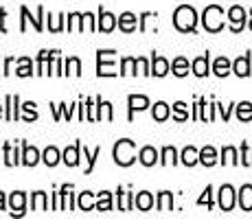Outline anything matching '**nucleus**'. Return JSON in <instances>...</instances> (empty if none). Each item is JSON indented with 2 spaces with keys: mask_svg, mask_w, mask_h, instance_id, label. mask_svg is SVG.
Wrapping results in <instances>:
<instances>
[{
  "mask_svg": "<svg viewBox=\"0 0 252 219\" xmlns=\"http://www.w3.org/2000/svg\"><path fill=\"white\" fill-rule=\"evenodd\" d=\"M197 11L189 4H180V7L173 11V27L178 29L180 33H195L197 27Z\"/></svg>",
  "mask_w": 252,
  "mask_h": 219,
  "instance_id": "f257e3e1",
  "label": "nucleus"
},
{
  "mask_svg": "<svg viewBox=\"0 0 252 219\" xmlns=\"http://www.w3.org/2000/svg\"><path fill=\"white\" fill-rule=\"evenodd\" d=\"M112 156L119 167H129V164H134V160H136V143L129 138H121L119 143L114 145Z\"/></svg>",
  "mask_w": 252,
  "mask_h": 219,
  "instance_id": "f03ea898",
  "label": "nucleus"
},
{
  "mask_svg": "<svg viewBox=\"0 0 252 219\" xmlns=\"http://www.w3.org/2000/svg\"><path fill=\"white\" fill-rule=\"evenodd\" d=\"M202 27L208 33H220L224 29V9L220 4H208L202 13Z\"/></svg>",
  "mask_w": 252,
  "mask_h": 219,
  "instance_id": "7ed1b4c3",
  "label": "nucleus"
},
{
  "mask_svg": "<svg viewBox=\"0 0 252 219\" xmlns=\"http://www.w3.org/2000/svg\"><path fill=\"white\" fill-rule=\"evenodd\" d=\"M116 51H96V75L99 77H116L121 75L119 70H116Z\"/></svg>",
  "mask_w": 252,
  "mask_h": 219,
  "instance_id": "20e7f679",
  "label": "nucleus"
},
{
  "mask_svg": "<svg viewBox=\"0 0 252 219\" xmlns=\"http://www.w3.org/2000/svg\"><path fill=\"white\" fill-rule=\"evenodd\" d=\"M228 29L232 33H241L246 29V9L235 4L228 9Z\"/></svg>",
  "mask_w": 252,
  "mask_h": 219,
  "instance_id": "39448f33",
  "label": "nucleus"
},
{
  "mask_svg": "<svg viewBox=\"0 0 252 219\" xmlns=\"http://www.w3.org/2000/svg\"><path fill=\"white\" fill-rule=\"evenodd\" d=\"M20 13H22V22H20V31H22V33L27 31V22H29V20H31L33 29H35L37 33L44 31V24H42V18H44V7H37V16H35V18H31V13H29L27 7H20Z\"/></svg>",
  "mask_w": 252,
  "mask_h": 219,
  "instance_id": "423d86ee",
  "label": "nucleus"
},
{
  "mask_svg": "<svg viewBox=\"0 0 252 219\" xmlns=\"http://www.w3.org/2000/svg\"><path fill=\"white\" fill-rule=\"evenodd\" d=\"M217 197H220V208L224 213H230L232 208H235L237 193H235V188H232L230 184H224V187L220 188V193H217Z\"/></svg>",
  "mask_w": 252,
  "mask_h": 219,
  "instance_id": "0eeeda50",
  "label": "nucleus"
},
{
  "mask_svg": "<svg viewBox=\"0 0 252 219\" xmlns=\"http://www.w3.org/2000/svg\"><path fill=\"white\" fill-rule=\"evenodd\" d=\"M191 70H193V75L195 77H206L208 72H211V53L206 51L204 55L195 57L193 64H191Z\"/></svg>",
  "mask_w": 252,
  "mask_h": 219,
  "instance_id": "6e6552de",
  "label": "nucleus"
},
{
  "mask_svg": "<svg viewBox=\"0 0 252 219\" xmlns=\"http://www.w3.org/2000/svg\"><path fill=\"white\" fill-rule=\"evenodd\" d=\"M116 27V16L110 11H105L103 7L99 9V20H96V29H99L101 33H112Z\"/></svg>",
  "mask_w": 252,
  "mask_h": 219,
  "instance_id": "1a4fd4ad",
  "label": "nucleus"
},
{
  "mask_svg": "<svg viewBox=\"0 0 252 219\" xmlns=\"http://www.w3.org/2000/svg\"><path fill=\"white\" fill-rule=\"evenodd\" d=\"M20 96L18 94H7V99H4V108H7V112H4V119L9 121V123H16L18 119H20V114H18V108H20Z\"/></svg>",
  "mask_w": 252,
  "mask_h": 219,
  "instance_id": "9d476101",
  "label": "nucleus"
},
{
  "mask_svg": "<svg viewBox=\"0 0 252 219\" xmlns=\"http://www.w3.org/2000/svg\"><path fill=\"white\" fill-rule=\"evenodd\" d=\"M9 206H11V215H24V206H27V193L24 191H13L9 195Z\"/></svg>",
  "mask_w": 252,
  "mask_h": 219,
  "instance_id": "9b49d317",
  "label": "nucleus"
},
{
  "mask_svg": "<svg viewBox=\"0 0 252 219\" xmlns=\"http://www.w3.org/2000/svg\"><path fill=\"white\" fill-rule=\"evenodd\" d=\"M81 158V140H77L72 147H66L64 154H62V160L66 162V167H77Z\"/></svg>",
  "mask_w": 252,
  "mask_h": 219,
  "instance_id": "f8f14e48",
  "label": "nucleus"
},
{
  "mask_svg": "<svg viewBox=\"0 0 252 219\" xmlns=\"http://www.w3.org/2000/svg\"><path fill=\"white\" fill-rule=\"evenodd\" d=\"M127 105H129V116H127V119L132 121L134 119V112H140V110H147L149 108V99L145 94H129L127 96Z\"/></svg>",
  "mask_w": 252,
  "mask_h": 219,
  "instance_id": "ddd939ff",
  "label": "nucleus"
},
{
  "mask_svg": "<svg viewBox=\"0 0 252 219\" xmlns=\"http://www.w3.org/2000/svg\"><path fill=\"white\" fill-rule=\"evenodd\" d=\"M237 204H239L241 211L252 213V184H244L237 193Z\"/></svg>",
  "mask_w": 252,
  "mask_h": 219,
  "instance_id": "4468645a",
  "label": "nucleus"
},
{
  "mask_svg": "<svg viewBox=\"0 0 252 219\" xmlns=\"http://www.w3.org/2000/svg\"><path fill=\"white\" fill-rule=\"evenodd\" d=\"M40 160H42V156H40V152H37L35 147H33V145L22 143V164L24 167H35Z\"/></svg>",
  "mask_w": 252,
  "mask_h": 219,
  "instance_id": "2eb2a0df",
  "label": "nucleus"
},
{
  "mask_svg": "<svg viewBox=\"0 0 252 219\" xmlns=\"http://www.w3.org/2000/svg\"><path fill=\"white\" fill-rule=\"evenodd\" d=\"M232 72H235L237 77H250L252 68H250V53H246V55L237 57L235 62H232Z\"/></svg>",
  "mask_w": 252,
  "mask_h": 219,
  "instance_id": "dca6fc26",
  "label": "nucleus"
},
{
  "mask_svg": "<svg viewBox=\"0 0 252 219\" xmlns=\"http://www.w3.org/2000/svg\"><path fill=\"white\" fill-rule=\"evenodd\" d=\"M138 20H140V18H136L132 11H125V13H121V16H119V29L123 33H134V31H136Z\"/></svg>",
  "mask_w": 252,
  "mask_h": 219,
  "instance_id": "f3484780",
  "label": "nucleus"
},
{
  "mask_svg": "<svg viewBox=\"0 0 252 219\" xmlns=\"http://www.w3.org/2000/svg\"><path fill=\"white\" fill-rule=\"evenodd\" d=\"M169 70H171V64H169L164 57H160V55H156V53H154V55H152V75L154 77H164Z\"/></svg>",
  "mask_w": 252,
  "mask_h": 219,
  "instance_id": "a211bd4d",
  "label": "nucleus"
},
{
  "mask_svg": "<svg viewBox=\"0 0 252 219\" xmlns=\"http://www.w3.org/2000/svg\"><path fill=\"white\" fill-rule=\"evenodd\" d=\"M180 162L184 164V167H195L197 162H200V149H195V147H184L182 149V154H180Z\"/></svg>",
  "mask_w": 252,
  "mask_h": 219,
  "instance_id": "6ab92c4d",
  "label": "nucleus"
},
{
  "mask_svg": "<svg viewBox=\"0 0 252 219\" xmlns=\"http://www.w3.org/2000/svg\"><path fill=\"white\" fill-rule=\"evenodd\" d=\"M217 162H220V158H217V149L215 147L206 145V147L200 149V164H204V167H215Z\"/></svg>",
  "mask_w": 252,
  "mask_h": 219,
  "instance_id": "aec40b11",
  "label": "nucleus"
},
{
  "mask_svg": "<svg viewBox=\"0 0 252 219\" xmlns=\"http://www.w3.org/2000/svg\"><path fill=\"white\" fill-rule=\"evenodd\" d=\"M213 72L224 79V77H228L232 72V62L228 60V57H217V60L213 62Z\"/></svg>",
  "mask_w": 252,
  "mask_h": 219,
  "instance_id": "412c9836",
  "label": "nucleus"
},
{
  "mask_svg": "<svg viewBox=\"0 0 252 219\" xmlns=\"http://www.w3.org/2000/svg\"><path fill=\"white\" fill-rule=\"evenodd\" d=\"M2 154H4V164H7V167H16V164H22V156L18 154L16 147H11V143H4Z\"/></svg>",
  "mask_w": 252,
  "mask_h": 219,
  "instance_id": "4be33fe9",
  "label": "nucleus"
},
{
  "mask_svg": "<svg viewBox=\"0 0 252 219\" xmlns=\"http://www.w3.org/2000/svg\"><path fill=\"white\" fill-rule=\"evenodd\" d=\"M158 158H160V156H158V152L154 147H143L138 152V160L143 167H154V164L158 162Z\"/></svg>",
  "mask_w": 252,
  "mask_h": 219,
  "instance_id": "5701e85b",
  "label": "nucleus"
},
{
  "mask_svg": "<svg viewBox=\"0 0 252 219\" xmlns=\"http://www.w3.org/2000/svg\"><path fill=\"white\" fill-rule=\"evenodd\" d=\"M134 206L138 208V211H143V213H147V211H152V206H154V195L149 191H140L136 197H134Z\"/></svg>",
  "mask_w": 252,
  "mask_h": 219,
  "instance_id": "b1692460",
  "label": "nucleus"
},
{
  "mask_svg": "<svg viewBox=\"0 0 252 219\" xmlns=\"http://www.w3.org/2000/svg\"><path fill=\"white\" fill-rule=\"evenodd\" d=\"M84 13H68L66 18V31L75 33V31H81L84 33Z\"/></svg>",
  "mask_w": 252,
  "mask_h": 219,
  "instance_id": "393cba45",
  "label": "nucleus"
},
{
  "mask_svg": "<svg viewBox=\"0 0 252 219\" xmlns=\"http://www.w3.org/2000/svg\"><path fill=\"white\" fill-rule=\"evenodd\" d=\"M31 211H37V213L48 211V197L44 191H35L31 195Z\"/></svg>",
  "mask_w": 252,
  "mask_h": 219,
  "instance_id": "a878e982",
  "label": "nucleus"
},
{
  "mask_svg": "<svg viewBox=\"0 0 252 219\" xmlns=\"http://www.w3.org/2000/svg\"><path fill=\"white\" fill-rule=\"evenodd\" d=\"M77 206H79V211H94L96 208V202H94V195H92L90 191H84L79 193V197H77Z\"/></svg>",
  "mask_w": 252,
  "mask_h": 219,
  "instance_id": "bb28decb",
  "label": "nucleus"
},
{
  "mask_svg": "<svg viewBox=\"0 0 252 219\" xmlns=\"http://www.w3.org/2000/svg\"><path fill=\"white\" fill-rule=\"evenodd\" d=\"M116 195H119V211H132L134 208V193H125L123 188H116Z\"/></svg>",
  "mask_w": 252,
  "mask_h": 219,
  "instance_id": "cd10ccee",
  "label": "nucleus"
},
{
  "mask_svg": "<svg viewBox=\"0 0 252 219\" xmlns=\"http://www.w3.org/2000/svg\"><path fill=\"white\" fill-rule=\"evenodd\" d=\"M169 116H171V108H169L164 101H158V103L154 105V110H152V119L158 121V123H162V121H167Z\"/></svg>",
  "mask_w": 252,
  "mask_h": 219,
  "instance_id": "c85d7f7f",
  "label": "nucleus"
},
{
  "mask_svg": "<svg viewBox=\"0 0 252 219\" xmlns=\"http://www.w3.org/2000/svg\"><path fill=\"white\" fill-rule=\"evenodd\" d=\"M75 108H77V103L75 105H66V103H53L51 105L55 121H62V116H66V121H68L72 116V110H75Z\"/></svg>",
  "mask_w": 252,
  "mask_h": 219,
  "instance_id": "c756f323",
  "label": "nucleus"
},
{
  "mask_svg": "<svg viewBox=\"0 0 252 219\" xmlns=\"http://www.w3.org/2000/svg\"><path fill=\"white\" fill-rule=\"evenodd\" d=\"M158 211L160 213L173 211V193L171 191H160L158 193Z\"/></svg>",
  "mask_w": 252,
  "mask_h": 219,
  "instance_id": "7c9ffc66",
  "label": "nucleus"
},
{
  "mask_svg": "<svg viewBox=\"0 0 252 219\" xmlns=\"http://www.w3.org/2000/svg\"><path fill=\"white\" fill-rule=\"evenodd\" d=\"M189 68H191V66H189L187 57H176V60L171 62V72L176 77H187L189 75Z\"/></svg>",
  "mask_w": 252,
  "mask_h": 219,
  "instance_id": "2f4dec72",
  "label": "nucleus"
},
{
  "mask_svg": "<svg viewBox=\"0 0 252 219\" xmlns=\"http://www.w3.org/2000/svg\"><path fill=\"white\" fill-rule=\"evenodd\" d=\"M235 108H237V119H239L241 123H250L252 121V103L250 101H241V103H237Z\"/></svg>",
  "mask_w": 252,
  "mask_h": 219,
  "instance_id": "473e14b6",
  "label": "nucleus"
},
{
  "mask_svg": "<svg viewBox=\"0 0 252 219\" xmlns=\"http://www.w3.org/2000/svg\"><path fill=\"white\" fill-rule=\"evenodd\" d=\"M60 160H62V154L57 147H46L44 154H42V162H44L46 167H55Z\"/></svg>",
  "mask_w": 252,
  "mask_h": 219,
  "instance_id": "72a5a7b5",
  "label": "nucleus"
},
{
  "mask_svg": "<svg viewBox=\"0 0 252 219\" xmlns=\"http://www.w3.org/2000/svg\"><path fill=\"white\" fill-rule=\"evenodd\" d=\"M96 211H112V193L110 191H101L96 193Z\"/></svg>",
  "mask_w": 252,
  "mask_h": 219,
  "instance_id": "f704fd0d",
  "label": "nucleus"
},
{
  "mask_svg": "<svg viewBox=\"0 0 252 219\" xmlns=\"http://www.w3.org/2000/svg\"><path fill=\"white\" fill-rule=\"evenodd\" d=\"M160 164L162 167H173V164H178V152L176 147H164L160 152Z\"/></svg>",
  "mask_w": 252,
  "mask_h": 219,
  "instance_id": "c9c22d12",
  "label": "nucleus"
},
{
  "mask_svg": "<svg viewBox=\"0 0 252 219\" xmlns=\"http://www.w3.org/2000/svg\"><path fill=\"white\" fill-rule=\"evenodd\" d=\"M220 162L221 164H241L239 162V154H237V149L235 147H224L221 149V158H220Z\"/></svg>",
  "mask_w": 252,
  "mask_h": 219,
  "instance_id": "e433bc0d",
  "label": "nucleus"
},
{
  "mask_svg": "<svg viewBox=\"0 0 252 219\" xmlns=\"http://www.w3.org/2000/svg\"><path fill=\"white\" fill-rule=\"evenodd\" d=\"M55 53L57 51H40V55H37V75H46V66L55 57Z\"/></svg>",
  "mask_w": 252,
  "mask_h": 219,
  "instance_id": "4c0bfd02",
  "label": "nucleus"
},
{
  "mask_svg": "<svg viewBox=\"0 0 252 219\" xmlns=\"http://www.w3.org/2000/svg\"><path fill=\"white\" fill-rule=\"evenodd\" d=\"M18 77H31L33 75V62L29 57H20L18 60V68H16Z\"/></svg>",
  "mask_w": 252,
  "mask_h": 219,
  "instance_id": "58836bf2",
  "label": "nucleus"
},
{
  "mask_svg": "<svg viewBox=\"0 0 252 219\" xmlns=\"http://www.w3.org/2000/svg\"><path fill=\"white\" fill-rule=\"evenodd\" d=\"M136 68H138V64H136V57H123L121 60V75H136Z\"/></svg>",
  "mask_w": 252,
  "mask_h": 219,
  "instance_id": "ea45409f",
  "label": "nucleus"
},
{
  "mask_svg": "<svg viewBox=\"0 0 252 219\" xmlns=\"http://www.w3.org/2000/svg\"><path fill=\"white\" fill-rule=\"evenodd\" d=\"M64 20H66L64 13H60V16H51V13H48V31L51 33L64 31Z\"/></svg>",
  "mask_w": 252,
  "mask_h": 219,
  "instance_id": "a19ab883",
  "label": "nucleus"
},
{
  "mask_svg": "<svg viewBox=\"0 0 252 219\" xmlns=\"http://www.w3.org/2000/svg\"><path fill=\"white\" fill-rule=\"evenodd\" d=\"M46 75L51 77V75H64V70H62V57H60V51L55 53V57H53L51 62H48V66H46Z\"/></svg>",
  "mask_w": 252,
  "mask_h": 219,
  "instance_id": "79ce46f5",
  "label": "nucleus"
},
{
  "mask_svg": "<svg viewBox=\"0 0 252 219\" xmlns=\"http://www.w3.org/2000/svg\"><path fill=\"white\" fill-rule=\"evenodd\" d=\"M173 119L178 121V123H184V121H189V108L184 101H178V103H173Z\"/></svg>",
  "mask_w": 252,
  "mask_h": 219,
  "instance_id": "37998d69",
  "label": "nucleus"
},
{
  "mask_svg": "<svg viewBox=\"0 0 252 219\" xmlns=\"http://www.w3.org/2000/svg\"><path fill=\"white\" fill-rule=\"evenodd\" d=\"M101 156V147H94V152H88V147H84V158L86 162H88V167H86V175L92 173V169H94V162L96 158Z\"/></svg>",
  "mask_w": 252,
  "mask_h": 219,
  "instance_id": "c03bdc74",
  "label": "nucleus"
},
{
  "mask_svg": "<svg viewBox=\"0 0 252 219\" xmlns=\"http://www.w3.org/2000/svg\"><path fill=\"white\" fill-rule=\"evenodd\" d=\"M64 75H72V77H79L81 75V62H79V57H68V60H66Z\"/></svg>",
  "mask_w": 252,
  "mask_h": 219,
  "instance_id": "a18cd8bd",
  "label": "nucleus"
},
{
  "mask_svg": "<svg viewBox=\"0 0 252 219\" xmlns=\"http://www.w3.org/2000/svg\"><path fill=\"white\" fill-rule=\"evenodd\" d=\"M86 121H90V123L99 121V114H96V99H86Z\"/></svg>",
  "mask_w": 252,
  "mask_h": 219,
  "instance_id": "49530a36",
  "label": "nucleus"
},
{
  "mask_svg": "<svg viewBox=\"0 0 252 219\" xmlns=\"http://www.w3.org/2000/svg\"><path fill=\"white\" fill-rule=\"evenodd\" d=\"M239 162L244 167H252V147H248V143H241V154H239Z\"/></svg>",
  "mask_w": 252,
  "mask_h": 219,
  "instance_id": "de8ad7c7",
  "label": "nucleus"
},
{
  "mask_svg": "<svg viewBox=\"0 0 252 219\" xmlns=\"http://www.w3.org/2000/svg\"><path fill=\"white\" fill-rule=\"evenodd\" d=\"M20 108L24 110V121H27V123L37 121V110H35V103H33V101H27V103L20 105Z\"/></svg>",
  "mask_w": 252,
  "mask_h": 219,
  "instance_id": "09e8293b",
  "label": "nucleus"
},
{
  "mask_svg": "<svg viewBox=\"0 0 252 219\" xmlns=\"http://www.w3.org/2000/svg\"><path fill=\"white\" fill-rule=\"evenodd\" d=\"M197 206H206L208 211L213 208V187H211V184L204 188V193H202L200 199H197Z\"/></svg>",
  "mask_w": 252,
  "mask_h": 219,
  "instance_id": "8fccbe9b",
  "label": "nucleus"
},
{
  "mask_svg": "<svg viewBox=\"0 0 252 219\" xmlns=\"http://www.w3.org/2000/svg\"><path fill=\"white\" fill-rule=\"evenodd\" d=\"M156 13H152V11H145L143 16H140V24H138V29H140V33H145L147 31V24L152 22V20H156Z\"/></svg>",
  "mask_w": 252,
  "mask_h": 219,
  "instance_id": "3c124183",
  "label": "nucleus"
},
{
  "mask_svg": "<svg viewBox=\"0 0 252 219\" xmlns=\"http://www.w3.org/2000/svg\"><path fill=\"white\" fill-rule=\"evenodd\" d=\"M136 64H138V72L145 77L152 75V66H149V62L145 60V57H136Z\"/></svg>",
  "mask_w": 252,
  "mask_h": 219,
  "instance_id": "603ef678",
  "label": "nucleus"
},
{
  "mask_svg": "<svg viewBox=\"0 0 252 219\" xmlns=\"http://www.w3.org/2000/svg\"><path fill=\"white\" fill-rule=\"evenodd\" d=\"M53 211H64V193L62 191L53 193Z\"/></svg>",
  "mask_w": 252,
  "mask_h": 219,
  "instance_id": "864d4df0",
  "label": "nucleus"
},
{
  "mask_svg": "<svg viewBox=\"0 0 252 219\" xmlns=\"http://www.w3.org/2000/svg\"><path fill=\"white\" fill-rule=\"evenodd\" d=\"M101 119H105V121H112L114 119L112 103H108V101H103V105H101Z\"/></svg>",
  "mask_w": 252,
  "mask_h": 219,
  "instance_id": "5fc2aeb1",
  "label": "nucleus"
},
{
  "mask_svg": "<svg viewBox=\"0 0 252 219\" xmlns=\"http://www.w3.org/2000/svg\"><path fill=\"white\" fill-rule=\"evenodd\" d=\"M217 110H220L221 119H224V121H226V123H228V119H230V112H232V105H228V108H226V105L217 103Z\"/></svg>",
  "mask_w": 252,
  "mask_h": 219,
  "instance_id": "6e6d98bb",
  "label": "nucleus"
},
{
  "mask_svg": "<svg viewBox=\"0 0 252 219\" xmlns=\"http://www.w3.org/2000/svg\"><path fill=\"white\" fill-rule=\"evenodd\" d=\"M11 66H13V57H7V60H4V70H2V75H9V72H11Z\"/></svg>",
  "mask_w": 252,
  "mask_h": 219,
  "instance_id": "4d7b16f0",
  "label": "nucleus"
},
{
  "mask_svg": "<svg viewBox=\"0 0 252 219\" xmlns=\"http://www.w3.org/2000/svg\"><path fill=\"white\" fill-rule=\"evenodd\" d=\"M4 18H7V11H4V9H0V31L7 33V27H4Z\"/></svg>",
  "mask_w": 252,
  "mask_h": 219,
  "instance_id": "13d9d810",
  "label": "nucleus"
},
{
  "mask_svg": "<svg viewBox=\"0 0 252 219\" xmlns=\"http://www.w3.org/2000/svg\"><path fill=\"white\" fill-rule=\"evenodd\" d=\"M0 211H4V193L0 191Z\"/></svg>",
  "mask_w": 252,
  "mask_h": 219,
  "instance_id": "bf43d9fd",
  "label": "nucleus"
},
{
  "mask_svg": "<svg viewBox=\"0 0 252 219\" xmlns=\"http://www.w3.org/2000/svg\"><path fill=\"white\" fill-rule=\"evenodd\" d=\"M248 27H250V31H252V18H250V22H248Z\"/></svg>",
  "mask_w": 252,
  "mask_h": 219,
  "instance_id": "052dcab7",
  "label": "nucleus"
},
{
  "mask_svg": "<svg viewBox=\"0 0 252 219\" xmlns=\"http://www.w3.org/2000/svg\"><path fill=\"white\" fill-rule=\"evenodd\" d=\"M0 119H2V105H0Z\"/></svg>",
  "mask_w": 252,
  "mask_h": 219,
  "instance_id": "680f3d73",
  "label": "nucleus"
},
{
  "mask_svg": "<svg viewBox=\"0 0 252 219\" xmlns=\"http://www.w3.org/2000/svg\"><path fill=\"white\" fill-rule=\"evenodd\" d=\"M250 18H252V9H250Z\"/></svg>",
  "mask_w": 252,
  "mask_h": 219,
  "instance_id": "e2e57ef3",
  "label": "nucleus"
}]
</instances>
